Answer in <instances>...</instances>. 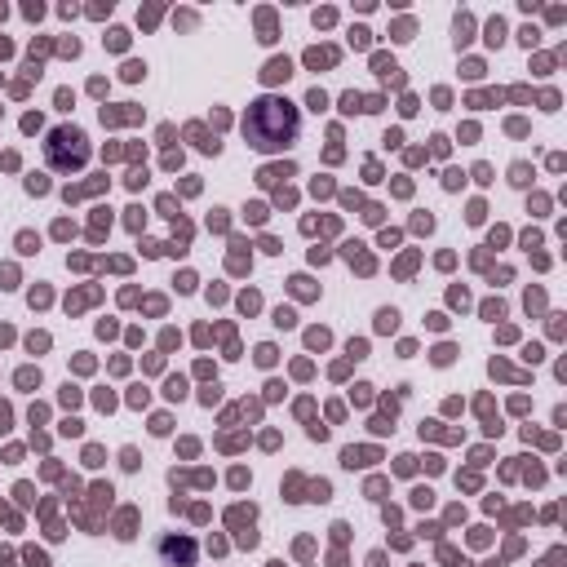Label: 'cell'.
I'll return each instance as SVG.
<instances>
[{"label": "cell", "instance_id": "obj_3", "mask_svg": "<svg viewBox=\"0 0 567 567\" xmlns=\"http://www.w3.org/2000/svg\"><path fill=\"white\" fill-rule=\"evenodd\" d=\"M164 554H169V559H182V567H191V545L187 541H182V545H164Z\"/></svg>", "mask_w": 567, "mask_h": 567}, {"label": "cell", "instance_id": "obj_2", "mask_svg": "<svg viewBox=\"0 0 567 567\" xmlns=\"http://www.w3.org/2000/svg\"><path fill=\"white\" fill-rule=\"evenodd\" d=\"M89 147H85V133L80 129H58L54 138H49V160L58 164V169H71V164H85Z\"/></svg>", "mask_w": 567, "mask_h": 567}, {"label": "cell", "instance_id": "obj_1", "mask_svg": "<svg viewBox=\"0 0 567 567\" xmlns=\"http://www.w3.org/2000/svg\"><path fill=\"white\" fill-rule=\"evenodd\" d=\"M297 125H302V116H297L293 102L257 98L249 107V116H244V138H249V147H257V151H280L297 138Z\"/></svg>", "mask_w": 567, "mask_h": 567}, {"label": "cell", "instance_id": "obj_4", "mask_svg": "<svg viewBox=\"0 0 567 567\" xmlns=\"http://www.w3.org/2000/svg\"><path fill=\"white\" fill-rule=\"evenodd\" d=\"M288 76V63H271L266 67V80H284Z\"/></svg>", "mask_w": 567, "mask_h": 567}]
</instances>
